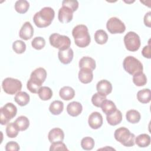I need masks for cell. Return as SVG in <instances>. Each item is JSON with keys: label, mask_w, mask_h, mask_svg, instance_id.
I'll return each mask as SVG.
<instances>
[{"label": "cell", "mask_w": 151, "mask_h": 151, "mask_svg": "<svg viewBox=\"0 0 151 151\" xmlns=\"http://www.w3.org/2000/svg\"><path fill=\"white\" fill-rule=\"evenodd\" d=\"M17 108L12 103H7L0 109L1 124L5 125L8 124L17 114Z\"/></svg>", "instance_id": "cell-6"}, {"label": "cell", "mask_w": 151, "mask_h": 151, "mask_svg": "<svg viewBox=\"0 0 151 151\" xmlns=\"http://www.w3.org/2000/svg\"><path fill=\"white\" fill-rule=\"evenodd\" d=\"M106 120L110 125L116 126L122 122V113L119 110L117 109L111 114L107 115Z\"/></svg>", "instance_id": "cell-18"}, {"label": "cell", "mask_w": 151, "mask_h": 151, "mask_svg": "<svg viewBox=\"0 0 151 151\" xmlns=\"http://www.w3.org/2000/svg\"><path fill=\"white\" fill-rule=\"evenodd\" d=\"M115 139L126 147H132L134 145L135 135L124 127L117 129L114 133Z\"/></svg>", "instance_id": "cell-3"}, {"label": "cell", "mask_w": 151, "mask_h": 151, "mask_svg": "<svg viewBox=\"0 0 151 151\" xmlns=\"http://www.w3.org/2000/svg\"><path fill=\"white\" fill-rule=\"evenodd\" d=\"M32 47L38 50L42 49L45 45V41L41 37H36L31 41Z\"/></svg>", "instance_id": "cell-38"}, {"label": "cell", "mask_w": 151, "mask_h": 151, "mask_svg": "<svg viewBox=\"0 0 151 151\" xmlns=\"http://www.w3.org/2000/svg\"><path fill=\"white\" fill-rule=\"evenodd\" d=\"M94 40L96 42L100 45L106 43L108 40V35L105 31L103 29L97 30L94 34Z\"/></svg>", "instance_id": "cell-31"}, {"label": "cell", "mask_w": 151, "mask_h": 151, "mask_svg": "<svg viewBox=\"0 0 151 151\" xmlns=\"http://www.w3.org/2000/svg\"><path fill=\"white\" fill-rule=\"evenodd\" d=\"M124 43L127 50L134 52L140 47V39L136 32L130 31L124 37Z\"/></svg>", "instance_id": "cell-8"}, {"label": "cell", "mask_w": 151, "mask_h": 151, "mask_svg": "<svg viewBox=\"0 0 151 151\" xmlns=\"http://www.w3.org/2000/svg\"><path fill=\"white\" fill-rule=\"evenodd\" d=\"M19 129L14 122L9 123L6 127V133L8 137L10 138H14L17 136L19 133Z\"/></svg>", "instance_id": "cell-34"}, {"label": "cell", "mask_w": 151, "mask_h": 151, "mask_svg": "<svg viewBox=\"0 0 151 151\" xmlns=\"http://www.w3.org/2000/svg\"><path fill=\"white\" fill-rule=\"evenodd\" d=\"M126 117L127 120L133 124L138 123L140 120V114L136 110H130L126 112Z\"/></svg>", "instance_id": "cell-28"}, {"label": "cell", "mask_w": 151, "mask_h": 151, "mask_svg": "<svg viewBox=\"0 0 151 151\" xmlns=\"http://www.w3.org/2000/svg\"><path fill=\"white\" fill-rule=\"evenodd\" d=\"M137 99L139 102L146 104L150 101L151 92L149 88H144L139 91L137 93Z\"/></svg>", "instance_id": "cell-21"}, {"label": "cell", "mask_w": 151, "mask_h": 151, "mask_svg": "<svg viewBox=\"0 0 151 151\" xmlns=\"http://www.w3.org/2000/svg\"><path fill=\"white\" fill-rule=\"evenodd\" d=\"M74 52L71 48L64 50H59L58 56L60 62L64 64H68L71 63L73 58Z\"/></svg>", "instance_id": "cell-14"}, {"label": "cell", "mask_w": 151, "mask_h": 151, "mask_svg": "<svg viewBox=\"0 0 151 151\" xmlns=\"http://www.w3.org/2000/svg\"><path fill=\"white\" fill-rule=\"evenodd\" d=\"M96 61L95 60L90 57H83L79 61V67L87 68L91 70H94L96 68Z\"/></svg>", "instance_id": "cell-23"}, {"label": "cell", "mask_w": 151, "mask_h": 151, "mask_svg": "<svg viewBox=\"0 0 151 151\" xmlns=\"http://www.w3.org/2000/svg\"><path fill=\"white\" fill-rule=\"evenodd\" d=\"M66 145L63 143V142H58L55 143H51L50 150V151H54V150H68Z\"/></svg>", "instance_id": "cell-40"}, {"label": "cell", "mask_w": 151, "mask_h": 151, "mask_svg": "<svg viewBox=\"0 0 151 151\" xmlns=\"http://www.w3.org/2000/svg\"><path fill=\"white\" fill-rule=\"evenodd\" d=\"M73 11L67 6H62L58 11V18L60 22L66 24L70 22L73 17Z\"/></svg>", "instance_id": "cell-10"}, {"label": "cell", "mask_w": 151, "mask_h": 151, "mask_svg": "<svg viewBox=\"0 0 151 151\" xmlns=\"http://www.w3.org/2000/svg\"><path fill=\"white\" fill-rule=\"evenodd\" d=\"M133 83L139 87L145 86L147 83V78L143 72H140L133 75Z\"/></svg>", "instance_id": "cell-33"}, {"label": "cell", "mask_w": 151, "mask_h": 151, "mask_svg": "<svg viewBox=\"0 0 151 151\" xmlns=\"http://www.w3.org/2000/svg\"><path fill=\"white\" fill-rule=\"evenodd\" d=\"M19 131H24L27 130L29 126V119L24 116H19L14 122Z\"/></svg>", "instance_id": "cell-27"}, {"label": "cell", "mask_w": 151, "mask_h": 151, "mask_svg": "<svg viewBox=\"0 0 151 151\" xmlns=\"http://www.w3.org/2000/svg\"><path fill=\"white\" fill-rule=\"evenodd\" d=\"M123 66L124 70L131 75L143 72V67L142 63L133 56L126 57L123 62Z\"/></svg>", "instance_id": "cell-4"}, {"label": "cell", "mask_w": 151, "mask_h": 151, "mask_svg": "<svg viewBox=\"0 0 151 151\" xmlns=\"http://www.w3.org/2000/svg\"><path fill=\"white\" fill-rule=\"evenodd\" d=\"M22 86L21 81L11 77L5 78L2 83V87L4 92L10 95L17 94L20 91Z\"/></svg>", "instance_id": "cell-7"}, {"label": "cell", "mask_w": 151, "mask_h": 151, "mask_svg": "<svg viewBox=\"0 0 151 151\" xmlns=\"http://www.w3.org/2000/svg\"><path fill=\"white\" fill-rule=\"evenodd\" d=\"M49 41L51 45L59 50H66L70 48L71 45V40L68 37L58 33L52 34L50 36Z\"/></svg>", "instance_id": "cell-5"}, {"label": "cell", "mask_w": 151, "mask_h": 151, "mask_svg": "<svg viewBox=\"0 0 151 151\" xmlns=\"http://www.w3.org/2000/svg\"><path fill=\"white\" fill-rule=\"evenodd\" d=\"M151 12L149 11L146 13L144 17V24L146 26L148 27H151V17H150Z\"/></svg>", "instance_id": "cell-43"}, {"label": "cell", "mask_w": 151, "mask_h": 151, "mask_svg": "<svg viewBox=\"0 0 151 151\" xmlns=\"http://www.w3.org/2000/svg\"><path fill=\"white\" fill-rule=\"evenodd\" d=\"M93 78V70L87 68H81L78 72V79L84 84L90 83Z\"/></svg>", "instance_id": "cell-15"}, {"label": "cell", "mask_w": 151, "mask_h": 151, "mask_svg": "<svg viewBox=\"0 0 151 151\" xmlns=\"http://www.w3.org/2000/svg\"><path fill=\"white\" fill-rule=\"evenodd\" d=\"M38 94L39 97L42 100L46 101L50 100L52 97V91L50 87L47 86H42L40 88L38 92Z\"/></svg>", "instance_id": "cell-30"}, {"label": "cell", "mask_w": 151, "mask_h": 151, "mask_svg": "<svg viewBox=\"0 0 151 151\" xmlns=\"http://www.w3.org/2000/svg\"><path fill=\"white\" fill-rule=\"evenodd\" d=\"M106 96L100 93H96L91 97V102L97 107H100L102 103L106 100Z\"/></svg>", "instance_id": "cell-35"}, {"label": "cell", "mask_w": 151, "mask_h": 151, "mask_svg": "<svg viewBox=\"0 0 151 151\" xmlns=\"http://www.w3.org/2000/svg\"><path fill=\"white\" fill-rule=\"evenodd\" d=\"M142 54L144 57L146 58L150 59L151 58V48L150 44L143 47L142 51Z\"/></svg>", "instance_id": "cell-42"}, {"label": "cell", "mask_w": 151, "mask_h": 151, "mask_svg": "<svg viewBox=\"0 0 151 151\" xmlns=\"http://www.w3.org/2000/svg\"><path fill=\"white\" fill-rule=\"evenodd\" d=\"M100 107L103 112L106 115H109L117 110L115 104L112 101L107 99L102 103Z\"/></svg>", "instance_id": "cell-25"}, {"label": "cell", "mask_w": 151, "mask_h": 151, "mask_svg": "<svg viewBox=\"0 0 151 151\" xmlns=\"http://www.w3.org/2000/svg\"><path fill=\"white\" fill-rule=\"evenodd\" d=\"M75 44L80 48L87 47L91 41L90 35L87 26L83 24L76 25L72 31Z\"/></svg>", "instance_id": "cell-2"}, {"label": "cell", "mask_w": 151, "mask_h": 151, "mask_svg": "<svg viewBox=\"0 0 151 151\" xmlns=\"http://www.w3.org/2000/svg\"><path fill=\"white\" fill-rule=\"evenodd\" d=\"M106 28L112 34H122L126 30L124 24L117 17H111L106 23Z\"/></svg>", "instance_id": "cell-9"}, {"label": "cell", "mask_w": 151, "mask_h": 151, "mask_svg": "<svg viewBox=\"0 0 151 151\" xmlns=\"http://www.w3.org/2000/svg\"><path fill=\"white\" fill-rule=\"evenodd\" d=\"M94 140L90 137H85L81 141V146L84 150H90L94 146Z\"/></svg>", "instance_id": "cell-36"}, {"label": "cell", "mask_w": 151, "mask_h": 151, "mask_svg": "<svg viewBox=\"0 0 151 151\" xmlns=\"http://www.w3.org/2000/svg\"><path fill=\"white\" fill-rule=\"evenodd\" d=\"M59 95L64 100H70L74 98L75 91L70 86H64L60 90Z\"/></svg>", "instance_id": "cell-20"}, {"label": "cell", "mask_w": 151, "mask_h": 151, "mask_svg": "<svg viewBox=\"0 0 151 151\" xmlns=\"http://www.w3.org/2000/svg\"><path fill=\"white\" fill-rule=\"evenodd\" d=\"M82 110V105L78 101H72L67 106V111L68 114L73 117H76L80 115Z\"/></svg>", "instance_id": "cell-17"}, {"label": "cell", "mask_w": 151, "mask_h": 151, "mask_svg": "<svg viewBox=\"0 0 151 151\" xmlns=\"http://www.w3.org/2000/svg\"><path fill=\"white\" fill-rule=\"evenodd\" d=\"M29 96L25 91H19L14 97L15 101L20 106H26L29 101Z\"/></svg>", "instance_id": "cell-24"}, {"label": "cell", "mask_w": 151, "mask_h": 151, "mask_svg": "<svg viewBox=\"0 0 151 151\" xmlns=\"http://www.w3.org/2000/svg\"><path fill=\"white\" fill-rule=\"evenodd\" d=\"M64 104L61 101L55 100L52 101L49 107L50 111L54 115H58L63 111Z\"/></svg>", "instance_id": "cell-26"}, {"label": "cell", "mask_w": 151, "mask_h": 151, "mask_svg": "<svg viewBox=\"0 0 151 151\" xmlns=\"http://www.w3.org/2000/svg\"><path fill=\"white\" fill-rule=\"evenodd\" d=\"M55 12L49 6L42 8L39 12L35 14L33 21L38 28H45L49 26L54 18Z\"/></svg>", "instance_id": "cell-1"}, {"label": "cell", "mask_w": 151, "mask_h": 151, "mask_svg": "<svg viewBox=\"0 0 151 151\" xmlns=\"http://www.w3.org/2000/svg\"><path fill=\"white\" fill-rule=\"evenodd\" d=\"M29 7V2L26 0H19L15 4V9L19 14L26 13Z\"/></svg>", "instance_id": "cell-29"}, {"label": "cell", "mask_w": 151, "mask_h": 151, "mask_svg": "<svg viewBox=\"0 0 151 151\" xmlns=\"http://www.w3.org/2000/svg\"><path fill=\"white\" fill-rule=\"evenodd\" d=\"M97 92L107 96L112 91V85L110 81L107 80H101L99 81L96 85Z\"/></svg>", "instance_id": "cell-16"}, {"label": "cell", "mask_w": 151, "mask_h": 151, "mask_svg": "<svg viewBox=\"0 0 151 151\" xmlns=\"http://www.w3.org/2000/svg\"><path fill=\"white\" fill-rule=\"evenodd\" d=\"M88 123L91 129H98L103 124V117L99 112L94 111L89 116Z\"/></svg>", "instance_id": "cell-11"}, {"label": "cell", "mask_w": 151, "mask_h": 151, "mask_svg": "<svg viewBox=\"0 0 151 151\" xmlns=\"http://www.w3.org/2000/svg\"><path fill=\"white\" fill-rule=\"evenodd\" d=\"M34 35V28L28 21L24 22L19 32V37L24 40H28Z\"/></svg>", "instance_id": "cell-12"}, {"label": "cell", "mask_w": 151, "mask_h": 151, "mask_svg": "<svg viewBox=\"0 0 151 151\" xmlns=\"http://www.w3.org/2000/svg\"><path fill=\"white\" fill-rule=\"evenodd\" d=\"M134 142L140 147H146L150 144V137L145 133L141 134L135 137Z\"/></svg>", "instance_id": "cell-22"}, {"label": "cell", "mask_w": 151, "mask_h": 151, "mask_svg": "<svg viewBox=\"0 0 151 151\" xmlns=\"http://www.w3.org/2000/svg\"><path fill=\"white\" fill-rule=\"evenodd\" d=\"M63 6H67L75 12L78 8V2L74 0H64L62 2Z\"/></svg>", "instance_id": "cell-39"}, {"label": "cell", "mask_w": 151, "mask_h": 151, "mask_svg": "<svg viewBox=\"0 0 151 151\" xmlns=\"http://www.w3.org/2000/svg\"><path fill=\"white\" fill-rule=\"evenodd\" d=\"M41 86L42 83L32 78H29L27 83V88L32 93H38Z\"/></svg>", "instance_id": "cell-32"}, {"label": "cell", "mask_w": 151, "mask_h": 151, "mask_svg": "<svg viewBox=\"0 0 151 151\" xmlns=\"http://www.w3.org/2000/svg\"><path fill=\"white\" fill-rule=\"evenodd\" d=\"M47 77V71L42 67H39L34 70L31 74L30 78H32L41 83H43Z\"/></svg>", "instance_id": "cell-19"}, {"label": "cell", "mask_w": 151, "mask_h": 151, "mask_svg": "<svg viewBox=\"0 0 151 151\" xmlns=\"http://www.w3.org/2000/svg\"><path fill=\"white\" fill-rule=\"evenodd\" d=\"M12 49L17 54H22L26 50V44L21 40H16L12 44Z\"/></svg>", "instance_id": "cell-37"}, {"label": "cell", "mask_w": 151, "mask_h": 151, "mask_svg": "<svg viewBox=\"0 0 151 151\" xmlns=\"http://www.w3.org/2000/svg\"><path fill=\"white\" fill-rule=\"evenodd\" d=\"M48 138L50 143H55L63 142L64 138V133L63 130L60 128L52 129L48 133Z\"/></svg>", "instance_id": "cell-13"}, {"label": "cell", "mask_w": 151, "mask_h": 151, "mask_svg": "<svg viewBox=\"0 0 151 151\" xmlns=\"http://www.w3.org/2000/svg\"><path fill=\"white\" fill-rule=\"evenodd\" d=\"M5 150L6 151H18L19 150V146L18 143L11 141L6 144Z\"/></svg>", "instance_id": "cell-41"}]
</instances>
